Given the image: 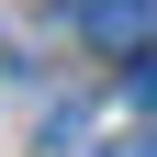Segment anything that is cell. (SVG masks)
Returning <instances> with one entry per match:
<instances>
[{
  "label": "cell",
  "mask_w": 157,
  "mask_h": 157,
  "mask_svg": "<svg viewBox=\"0 0 157 157\" xmlns=\"http://www.w3.org/2000/svg\"><path fill=\"white\" fill-rule=\"evenodd\" d=\"M78 34H90V45H112V56H146L157 0H78Z\"/></svg>",
  "instance_id": "cell-1"
},
{
  "label": "cell",
  "mask_w": 157,
  "mask_h": 157,
  "mask_svg": "<svg viewBox=\"0 0 157 157\" xmlns=\"http://www.w3.org/2000/svg\"><path fill=\"white\" fill-rule=\"evenodd\" d=\"M124 101H135V112H157V45H146V56L124 67Z\"/></svg>",
  "instance_id": "cell-2"
},
{
  "label": "cell",
  "mask_w": 157,
  "mask_h": 157,
  "mask_svg": "<svg viewBox=\"0 0 157 157\" xmlns=\"http://www.w3.org/2000/svg\"><path fill=\"white\" fill-rule=\"evenodd\" d=\"M101 157H157V146H101Z\"/></svg>",
  "instance_id": "cell-3"
}]
</instances>
